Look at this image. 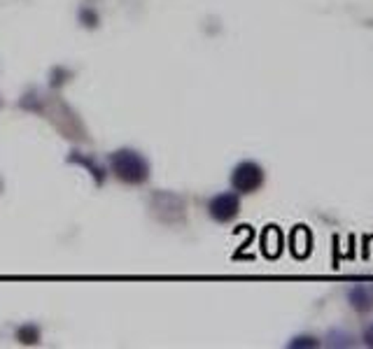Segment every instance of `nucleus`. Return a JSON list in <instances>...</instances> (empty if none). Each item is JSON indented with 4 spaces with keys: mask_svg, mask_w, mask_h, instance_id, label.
I'll return each instance as SVG.
<instances>
[{
    "mask_svg": "<svg viewBox=\"0 0 373 349\" xmlns=\"http://www.w3.org/2000/svg\"><path fill=\"white\" fill-rule=\"evenodd\" d=\"M115 174L126 184H142L149 177V165L140 154L133 149H119L110 156Z\"/></svg>",
    "mask_w": 373,
    "mask_h": 349,
    "instance_id": "obj_1",
    "label": "nucleus"
},
{
    "mask_svg": "<svg viewBox=\"0 0 373 349\" xmlns=\"http://www.w3.org/2000/svg\"><path fill=\"white\" fill-rule=\"evenodd\" d=\"M231 184L238 193H252L264 184V170L254 161H243L233 168L231 172Z\"/></svg>",
    "mask_w": 373,
    "mask_h": 349,
    "instance_id": "obj_2",
    "label": "nucleus"
},
{
    "mask_svg": "<svg viewBox=\"0 0 373 349\" xmlns=\"http://www.w3.org/2000/svg\"><path fill=\"white\" fill-rule=\"evenodd\" d=\"M152 209L161 221L166 223H175L184 219V198H180L175 193L161 191L152 195Z\"/></svg>",
    "mask_w": 373,
    "mask_h": 349,
    "instance_id": "obj_3",
    "label": "nucleus"
},
{
    "mask_svg": "<svg viewBox=\"0 0 373 349\" xmlns=\"http://www.w3.org/2000/svg\"><path fill=\"white\" fill-rule=\"evenodd\" d=\"M238 209H240V200L236 193H219L210 200V205H208V212L212 219L222 221V223L231 221L233 216L238 214Z\"/></svg>",
    "mask_w": 373,
    "mask_h": 349,
    "instance_id": "obj_4",
    "label": "nucleus"
},
{
    "mask_svg": "<svg viewBox=\"0 0 373 349\" xmlns=\"http://www.w3.org/2000/svg\"><path fill=\"white\" fill-rule=\"evenodd\" d=\"M350 305L357 312H369L373 310V284H357L348 291Z\"/></svg>",
    "mask_w": 373,
    "mask_h": 349,
    "instance_id": "obj_5",
    "label": "nucleus"
},
{
    "mask_svg": "<svg viewBox=\"0 0 373 349\" xmlns=\"http://www.w3.org/2000/svg\"><path fill=\"white\" fill-rule=\"evenodd\" d=\"M327 345L329 347H352L355 345V338H352L350 333H345V331H331L329 335H327Z\"/></svg>",
    "mask_w": 373,
    "mask_h": 349,
    "instance_id": "obj_6",
    "label": "nucleus"
},
{
    "mask_svg": "<svg viewBox=\"0 0 373 349\" xmlns=\"http://www.w3.org/2000/svg\"><path fill=\"white\" fill-rule=\"evenodd\" d=\"M17 338L24 342V345H36V342L40 340V331H38V326H22L19 328V333H17Z\"/></svg>",
    "mask_w": 373,
    "mask_h": 349,
    "instance_id": "obj_7",
    "label": "nucleus"
},
{
    "mask_svg": "<svg viewBox=\"0 0 373 349\" xmlns=\"http://www.w3.org/2000/svg\"><path fill=\"white\" fill-rule=\"evenodd\" d=\"M289 347L292 349H315V347H320V340L313 338V335H296L294 340H289Z\"/></svg>",
    "mask_w": 373,
    "mask_h": 349,
    "instance_id": "obj_8",
    "label": "nucleus"
},
{
    "mask_svg": "<svg viewBox=\"0 0 373 349\" xmlns=\"http://www.w3.org/2000/svg\"><path fill=\"white\" fill-rule=\"evenodd\" d=\"M364 345L366 347H373V324L364 331Z\"/></svg>",
    "mask_w": 373,
    "mask_h": 349,
    "instance_id": "obj_9",
    "label": "nucleus"
}]
</instances>
